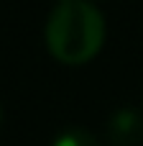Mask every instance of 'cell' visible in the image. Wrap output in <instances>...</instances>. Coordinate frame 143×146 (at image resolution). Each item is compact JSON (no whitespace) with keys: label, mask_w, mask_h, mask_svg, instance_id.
Returning <instances> with one entry per match:
<instances>
[{"label":"cell","mask_w":143,"mask_h":146,"mask_svg":"<svg viewBox=\"0 0 143 146\" xmlns=\"http://www.w3.org/2000/svg\"><path fill=\"white\" fill-rule=\"evenodd\" d=\"M46 49L61 64H87L105 44V18L87 0L59 3L46 21Z\"/></svg>","instance_id":"cell-1"},{"label":"cell","mask_w":143,"mask_h":146,"mask_svg":"<svg viewBox=\"0 0 143 146\" xmlns=\"http://www.w3.org/2000/svg\"><path fill=\"white\" fill-rule=\"evenodd\" d=\"M110 146H141L143 141V115L133 108H120L110 115L105 128Z\"/></svg>","instance_id":"cell-2"},{"label":"cell","mask_w":143,"mask_h":146,"mask_svg":"<svg viewBox=\"0 0 143 146\" xmlns=\"http://www.w3.org/2000/svg\"><path fill=\"white\" fill-rule=\"evenodd\" d=\"M54 146H102V144L87 128H67L54 139Z\"/></svg>","instance_id":"cell-3"},{"label":"cell","mask_w":143,"mask_h":146,"mask_svg":"<svg viewBox=\"0 0 143 146\" xmlns=\"http://www.w3.org/2000/svg\"><path fill=\"white\" fill-rule=\"evenodd\" d=\"M56 3H69V0H56Z\"/></svg>","instance_id":"cell-4"},{"label":"cell","mask_w":143,"mask_h":146,"mask_svg":"<svg viewBox=\"0 0 143 146\" xmlns=\"http://www.w3.org/2000/svg\"><path fill=\"white\" fill-rule=\"evenodd\" d=\"M0 118H3V113H0Z\"/></svg>","instance_id":"cell-5"}]
</instances>
